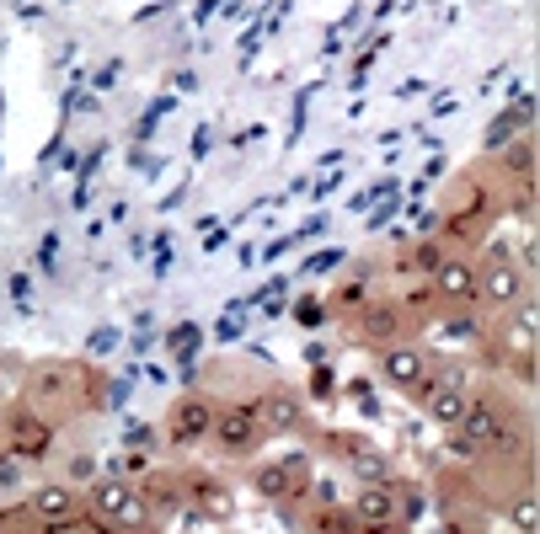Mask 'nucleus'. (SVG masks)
Listing matches in <instances>:
<instances>
[{"instance_id":"nucleus-2","label":"nucleus","mask_w":540,"mask_h":534,"mask_svg":"<svg viewBox=\"0 0 540 534\" xmlns=\"http://www.w3.org/2000/svg\"><path fill=\"white\" fill-rule=\"evenodd\" d=\"M86 518H102V524H113V529H150L140 486L129 476H97L91 481L86 486Z\"/></svg>"},{"instance_id":"nucleus-3","label":"nucleus","mask_w":540,"mask_h":534,"mask_svg":"<svg viewBox=\"0 0 540 534\" xmlns=\"http://www.w3.org/2000/svg\"><path fill=\"white\" fill-rule=\"evenodd\" d=\"M321 449L332 454V460H343V470L359 486H396V470H391V460H385V454L369 444V438H359V433H343V428H327L321 433Z\"/></svg>"},{"instance_id":"nucleus-8","label":"nucleus","mask_w":540,"mask_h":534,"mask_svg":"<svg viewBox=\"0 0 540 534\" xmlns=\"http://www.w3.org/2000/svg\"><path fill=\"white\" fill-rule=\"evenodd\" d=\"M134 486H140V502H145L150 529L177 524L182 508H188V492H182V476H177V470H156V465H150L145 481H134Z\"/></svg>"},{"instance_id":"nucleus-38","label":"nucleus","mask_w":540,"mask_h":534,"mask_svg":"<svg viewBox=\"0 0 540 534\" xmlns=\"http://www.w3.org/2000/svg\"><path fill=\"white\" fill-rule=\"evenodd\" d=\"M113 81H118V59H113V65H102L97 75H91V86H97V91H113Z\"/></svg>"},{"instance_id":"nucleus-27","label":"nucleus","mask_w":540,"mask_h":534,"mask_svg":"<svg viewBox=\"0 0 540 534\" xmlns=\"http://www.w3.org/2000/svg\"><path fill=\"white\" fill-rule=\"evenodd\" d=\"M123 449L156 454V449H161V428H156V422H129V428H123Z\"/></svg>"},{"instance_id":"nucleus-42","label":"nucleus","mask_w":540,"mask_h":534,"mask_svg":"<svg viewBox=\"0 0 540 534\" xmlns=\"http://www.w3.org/2000/svg\"><path fill=\"white\" fill-rule=\"evenodd\" d=\"M172 91H198V75L193 70H177L172 75Z\"/></svg>"},{"instance_id":"nucleus-5","label":"nucleus","mask_w":540,"mask_h":534,"mask_svg":"<svg viewBox=\"0 0 540 534\" xmlns=\"http://www.w3.org/2000/svg\"><path fill=\"white\" fill-rule=\"evenodd\" d=\"M412 326V316L401 310V300H369L348 316V332L353 342H364V348H391V342H401V332Z\"/></svg>"},{"instance_id":"nucleus-15","label":"nucleus","mask_w":540,"mask_h":534,"mask_svg":"<svg viewBox=\"0 0 540 534\" xmlns=\"http://www.w3.org/2000/svg\"><path fill=\"white\" fill-rule=\"evenodd\" d=\"M54 444V428L43 417H33L22 406V412H11V454H22V460H38V454H49Z\"/></svg>"},{"instance_id":"nucleus-14","label":"nucleus","mask_w":540,"mask_h":534,"mask_svg":"<svg viewBox=\"0 0 540 534\" xmlns=\"http://www.w3.org/2000/svg\"><path fill=\"white\" fill-rule=\"evenodd\" d=\"M353 518H359L364 529H380V524H401V502H396V486H359V492H353Z\"/></svg>"},{"instance_id":"nucleus-18","label":"nucleus","mask_w":540,"mask_h":534,"mask_svg":"<svg viewBox=\"0 0 540 534\" xmlns=\"http://www.w3.org/2000/svg\"><path fill=\"white\" fill-rule=\"evenodd\" d=\"M311 529L316 534H364L348 502H311Z\"/></svg>"},{"instance_id":"nucleus-26","label":"nucleus","mask_w":540,"mask_h":534,"mask_svg":"<svg viewBox=\"0 0 540 534\" xmlns=\"http://www.w3.org/2000/svg\"><path fill=\"white\" fill-rule=\"evenodd\" d=\"M439 332H444V342H471L476 337V316L471 310H444Z\"/></svg>"},{"instance_id":"nucleus-31","label":"nucleus","mask_w":540,"mask_h":534,"mask_svg":"<svg viewBox=\"0 0 540 534\" xmlns=\"http://www.w3.org/2000/svg\"><path fill=\"white\" fill-rule=\"evenodd\" d=\"M305 396L337 401V374H332V364H311V390H305Z\"/></svg>"},{"instance_id":"nucleus-16","label":"nucleus","mask_w":540,"mask_h":534,"mask_svg":"<svg viewBox=\"0 0 540 534\" xmlns=\"http://www.w3.org/2000/svg\"><path fill=\"white\" fill-rule=\"evenodd\" d=\"M444 251H450V246H444L439 235H423V241H407V251L396 257V278H428V273H434V267L444 262Z\"/></svg>"},{"instance_id":"nucleus-21","label":"nucleus","mask_w":540,"mask_h":534,"mask_svg":"<svg viewBox=\"0 0 540 534\" xmlns=\"http://www.w3.org/2000/svg\"><path fill=\"white\" fill-rule=\"evenodd\" d=\"M284 316L295 321V326H305V332H321V326L332 321V310H327V300H316V294H295Z\"/></svg>"},{"instance_id":"nucleus-7","label":"nucleus","mask_w":540,"mask_h":534,"mask_svg":"<svg viewBox=\"0 0 540 534\" xmlns=\"http://www.w3.org/2000/svg\"><path fill=\"white\" fill-rule=\"evenodd\" d=\"M252 412H257V422H262V433H268V438H289V433L305 428V396H300V390H289V385H279V380L262 385Z\"/></svg>"},{"instance_id":"nucleus-28","label":"nucleus","mask_w":540,"mask_h":534,"mask_svg":"<svg viewBox=\"0 0 540 534\" xmlns=\"http://www.w3.org/2000/svg\"><path fill=\"white\" fill-rule=\"evenodd\" d=\"M535 518H540V508H535V492H519L514 502H508V524H514L519 534H535Z\"/></svg>"},{"instance_id":"nucleus-33","label":"nucleus","mask_w":540,"mask_h":534,"mask_svg":"<svg viewBox=\"0 0 540 534\" xmlns=\"http://www.w3.org/2000/svg\"><path fill=\"white\" fill-rule=\"evenodd\" d=\"M113 348H118V326H97V332L86 337V353H91V358H107Z\"/></svg>"},{"instance_id":"nucleus-32","label":"nucleus","mask_w":540,"mask_h":534,"mask_svg":"<svg viewBox=\"0 0 540 534\" xmlns=\"http://www.w3.org/2000/svg\"><path fill=\"white\" fill-rule=\"evenodd\" d=\"M396 193V177H380L375 187H364V193H353V209H375V203H385Z\"/></svg>"},{"instance_id":"nucleus-45","label":"nucleus","mask_w":540,"mask_h":534,"mask_svg":"<svg viewBox=\"0 0 540 534\" xmlns=\"http://www.w3.org/2000/svg\"><path fill=\"white\" fill-rule=\"evenodd\" d=\"M337 187H343V177H321V182H316V198H327V193H337Z\"/></svg>"},{"instance_id":"nucleus-22","label":"nucleus","mask_w":540,"mask_h":534,"mask_svg":"<svg viewBox=\"0 0 540 534\" xmlns=\"http://www.w3.org/2000/svg\"><path fill=\"white\" fill-rule=\"evenodd\" d=\"M252 486H257L268 502H295V486H289V476H284L279 460H273V465H257V470H252Z\"/></svg>"},{"instance_id":"nucleus-20","label":"nucleus","mask_w":540,"mask_h":534,"mask_svg":"<svg viewBox=\"0 0 540 534\" xmlns=\"http://www.w3.org/2000/svg\"><path fill=\"white\" fill-rule=\"evenodd\" d=\"M75 380V369L65 364H38L33 369V380H27V396H38V401H54V396H65V385Z\"/></svg>"},{"instance_id":"nucleus-25","label":"nucleus","mask_w":540,"mask_h":534,"mask_svg":"<svg viewBox=\"0 0 540 534\" xmlns=\"http://www.w3.org/2000/svg\"><path fill=\"white\" fill-rule=\"evenodd\" d=\"M343 396L359 406L364 417H380V396H375V380H364V374H353V380L343 385Z\"/></svg>"},{"instance_id":"nucleus-34","label":"nucleus","mask_w":540,"mask_h":534,"mask_svg":"<svg viewBox=\"0 0 540 534\" xmlns=\"http://www.w3.org/2000/svg\"><path fill=\"white\" fill-rule=\"evenodd\" d=\"M54 262H59V230H49V235L38 241V273H49V278H54V273H59Z\"/></svg>"},{"instance_id":"nucleus-1","label":"nucleus","mask_w":540,"mask_h":534,"mask_svg":"<svg viewBox=\"0 0 540 534\" xmlns=\"http://www.w3.org/2000/svg\"><path fill=\"white\" fill-rule=\"evenodd\" d=\"M530 267H524L508 246H487L482 262H476V300H482L487 310H508L524 300V284H530Z\"/></svg>"},{"instance_id":"nucleus-39","label":"nucleus","mask_w":540,"mask_h":534,"mask_svg":"<svg viewBox=\"0 0 540 534\" xmlns=\"http://www.w3.org/2000/svg\"><path fill=\"white\" fill-rule=\"evenodd\" d=\"M209 150H214V134H209V129H198V134H193V161H204Z\"/></svg>"},{"instance_id":"nucleus-40","label":"nucleus","mask_w":540,"mask_h":534,"mask_svg":"<svg viewBox=\"0 0 540 534\" xmlns=\"http://www.w3.org/2000/svg\"><path fill=\"white\" fill-rule=\"evenodd\" d=\"M230 6V0H198V11H193V22H209L214 17V11H225Z\"/></svg>"},{"instance_id":"nucleus-24","label":"nucleus","mask_w":540,"mask_h":534,"mask_svg":"<svg viewBox=\"0 0 540 534\" xmlns=\"http://www.w3.org/2000/svg\"><path fill=\"white\" fill-rule=\"evenodd\" d=\"M284 476H289V486H295V497H305V486L316 481V465H311V454L305 449H295V454H284Z\"/></svg>"},{"instance_id":"nucleus-46","label":"nucleus","mask_w":540,"mask_h":534,"mask_svg":"<svg viewBox=\"0 0 540 534\" xmlns=\"http://www.w3.org/2000/svg\"><path fill=\"white\" fill-rule=\"evenodd\" d=\"M364 534H407V524H380V529H364Z\"/></svg>"},{"instance_id":"nucleus-10","label":"nucleus","mask_w":540,"mask_h":534,"mask_svg":"<svg viewBox=\"0 0 540 534\" xmlns=\"http://www.w3.org/2000/svg\"><path fill=\"white\" fill-rule=\"evenodd\" d=\"M428 348H418V342H391V348H380V380L401 390V396H412L423 380H428Z\"/></svg>"},{"instance_id":"nucleus-17","label":"nucleus","mask_w":540,"mask_h":534,"mask_svg":"<svg viewBox=\"0 0 540 534\" xmlns=\"http://www.w3.org/2000/svg\"><path fill=\"white\" fill-rule=\"evenodd\" d=\"M369 278H375V267H369V262H359V267H353V273L343 278V284L332 289V300H327V310H332V316H353V310H359V305L369 300Z\"/></svg>"},{"instance_id":"nucleus-36","label":"nucleus","mask_w":540,"mask_h":534,"mask_svg":"<svg viewBox=\"0 0 540 534\" xmlns=\"http://www.w3.org/2000/svg\"><path fill=\"white\" fill-rule=\"evenodd\" d=\"M396 214H401V198H385V203H375V209H369V225H364V230H385Z\"/></svg>"},{"instance_id":"nucleus-13","label":"nucleus","mask_w":540,"mask_h":534,"mask_svg":"<svg viewBox=\"0 0 540 534\" xmlns=\"http://www.w3.org/2000/svg\"><path fill=\"white\" fill-rule=\"evenodd\" d=\"M503 401L498 396H476V390H471V401H466V417H460V438H466V444L476 449V454H482L487 444H492V433H498L503 428Z\"/></svg>"},{"instance_id":"nucleus-23","label":"nucleus","mask_w":540,"mask_h":534,"mask_svg":"<svg viewBox=\"0 0 540 534\" xmlns=\"http://www.w3.org/2000/svg\"><path fill=\"white\" fill-rule=\"evenodd\" d=\"M246 310H252V300H230L225 316L214 321V337H220V342H241L246 337Z\"/></svg>"},{"instance_id":"nucleus-41","label":"nucleus","mask_w":540,"mask_h":534,"mask_svg":"<svg viewBox=\"0 0 540 534\" xmlns=\"http://www.w3.org/2000/svg\"><path fill=\"white\" fill-rule=\"evenodd\" d=\"M27 294H33V278L17 273V278H11V300H27Z\"/></svg>"},{"instance_id":"nucleus-44","label":"nucleus","mask_w":540,"mask_h":534,"mask_svg":"<svg viewBox=\"0 0 540 534\" xmlns=\"http://www.w3.org/2000/svg\"><path fill=\"white\" fill-rule=\"evenodd\" d=\"M327 358H332L327 342H311V348H305V364H327Z\"/></svg>"},{"instance_id":"nucleus-30","label":"nucleus","mask_w":540,"mask_h":534,"mask_svg":"<svg viewBox=\"0 0 540 534\" xmlns=\"http://www.w3.org/2000/svg\"><path fill=\"white\" fill-rule=\"evenodd\" d=\"M97 476H102V465L91 460V454H75V460L65 465V476H59V481H70V486H91Z\"/></svg>"},{"instance_id":"nucleus-43","label":"nucleus","mask_w":540,"mask_h":534,"mask_svg":"<svg viewBox=\"0 0 540 534\" xmlns=\"http://www.w3.org/2000/svg\"><path fill=\"white\" fill-rule=\"evenodd\" d=\"M225 241H230V230H220V225H214V230L204 235V251H220Z\"/></svg>"},{"instance_id":"nucleus-12","label":"nucleus","mask_w":540,"mask_h":534,"mask_svg":"<svg viewBox=\"0 0 540 534\" xmlns=\"http://www.w3.org/2000/svg\"><path fill=\"white\" fill-rule=\"evenodd\" d=\"M86 513V502L81 492H75L70 481H43L38 492H33V518L43 529H54V524H75V518Z\"/></svg>"},{"instance_id":"nucleus-6","label":"nucleus","mask_w":540,"mask_h":534,"mask_svg":"<svg viewBox=\"0 0 540 534\" xmlns=\"http://www.w3.org/2000/svg\"><path fill=\"white\" fill-rule=\"evenodd\" d=\"M209 428H214V401L204 390H188V396L172 401V412L161 422V438L172 449H198V444H209Z\"/></svg>"},{"instance_id":"nucleus-35","label":"nucleus","mask_w":540,"mask_h":534,"mask_svg":"<svg viewBox=\"0 0 540 534\" xmlns=\"http://www.w3.org/2000/svg\"><path fill=\"white\" fill-rule=\"evenodd\" d=\"M439 534H482V524H476L471 513H455V508H444V524Z\"/></svg>"},{"instance_id":"nucleus-9","label":"nucleus","mask_w":540,"mask_h":534,"mask_svg":"<svg viewBox=\"0 0 540 534\" xmlns=\"http://www.w3.org/2000/svg\"><path fill=\"white\" fill-rule=\"evenodd\" d=\"M182 492H188V508L204 518V524H230V518H236V492H230V481L209 476V470L182 476Z\"/></svg>"},{"instance_id":"nucleus-29","label":"nucleus","mask_w":540,"mask_h":534,"mask_svg":"<svg viewBox=\"0 0 540 534\" xmlns=\"http://www.w3.org/2000/svg\"><path fill=\"white\" fill-rule=\"evenodd\" d=\"M337 262H348V251L343 246H321V251H311V257L295 267V273H332Z\"/></svg>"},{"instance_id":"nucleus-37","label":"nucleus","mask_w":540,"mask_h":534,"mask_svg":"<svg viewBox=\"0 0 540 534\" xmlns=\"http://www.w3.org/2000/svg\"><path fill=\"white\" fill-rule=\"evenodd\" d=\"M129 396H134V380H113V385H107V412H123Z\"/></svg>"},{"instance_id":"nucleus-47","label":"nucleus","mask_w":540,"mask_h":534,"mask_svg":"<svg viewBox=\"0 0 540 534\" xmlns=\"http://www.w3.org/2000/svg\"><path fill=\"white\" fill-rule=\"evenodd\" d=\"M113 534H156V529H113Z\"/></svg>"},{"instance_id":"nucleus-11","label":"nucleus","mask_w":540,"mask_h":534,"mask_svg":"<svg viewBox=\"0 0 540 534\" xmlns=\"http://www.w3.org/2000/svg\"><path fill=\"white\" fill-rule=\"evenodd\" d=\"M428 289L439 305H476V262L460 251H444V262L428 273Z\"/></svg>"},{"instance_id":"nucleus-19","label":"nucleus","mask_w":540,"mask_h":534,"mask_svg":"<svg viewBox=\"0 0 540 534\" xmlns=\"http://www.w3.org/2000/svg\"><path fill=\"white\" fill-rule=\"evenodd\" d=\"M498 155H503V171H508L514 182H535V139H530V134L508 139Z\"/></svg>"},{"instance_id":"nucleus-4","label":"nucleus","mask_w":540,"mask_h":534,"mask_svg":"<svg viewBox=\"0 0 540 534\" xmlns=\"http://www.w3.org/2000/svg\"><path fill=\"white\" fill-rule=\"evenodd\" d=\"M214 449L225 454V460H252V454L268 444V433H262V422L252 412V401H230V406H214Z\"/></svg>"}]
</instances>
